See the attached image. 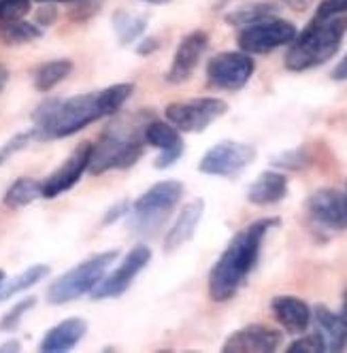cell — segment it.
Segmentation results:
<instances>
[{"instance_id":"cell-1","label":"cell","mask_w":347,"mask_h":353,"mask_svg":"<svg viewBox=\"0 0 347 353\" xmlns=\"http://www.w3.org/2000/svg\"><path fill=\"white\" fill-rule=\"evenodd\" d=\"M132 83H117L101 92L72 96L66 100H45L34 111V134L41 141L66 139L90 123L115 115L132 96Z\"/></svg>"},{"instance_id":"cell-2","label":"cell","mask_w":347,"mask_h":353,"mask_svg":"<svg viewBox=\"0 0 347 353\" xmlns=\"http://www.w3.org/2000/svg\"><path fill=\"white\" fill-rule=\"evenodd\" d=\"M279 219H258L250 225H245L243 230H239L228 247L224 249V254L219 256V260L213 264L209 272V296L215 302H226L230 300L247 281V276L252 274V270L258 264L260 249L266 239V234L277 228Z\"/></svg>"},{"instance_id":"cell-3","label":"cell","mask_w":347,"mask_h":353,"mask_svg":"<svg viewBox=\"0 0 347 353\" xmlns=\"http://www.w3.org/2000/svg\"><path fill=\"white\" fill-rule=\"evenodd\" d=\"M152 119V113L147 111L115 117L98 143L92 145L88 170L92 174H103L109 170L130 168L143 156L145 128Z\"/></svg>"},{"instance_id":"cell-4","label":"cell","mask_w":347,"mask_h":353,"mask_svg":"<svg viewBox=\"0 0 347 353\" xmlns=\"http://www.w3.org/2000/svg\"><path fill=\"white\" fill-rule=\"evenodd\" d=\"M347 32L345 15H315L309 26L296 34L286 54V68L294 72L311 70L335 58Z\"/></svg>"},{"instance_id":"cell-5","label":"cell","mask_w":347,"mask_h":353,"mask_svg":"<svg viewBox=\"0 0 347 353\" xmlns=\"http://www.w3.org/2000/svg\"><path fill=\"white\" fill-rule=\"evenodd\" d=\"M184 185L175 179L160 181L147 190L135 205H130L128 219L137 234H152L166 221L168 213L179 205Z\"/></svg>"},{"instance_id":"cell-6","label":"cell","mask_w":347,"mask_h":353,"mask_svg":"<svg viewBox=\"0 0 347 353\" xmlns=\"http://www.w3.org/2000/svg\"><path fill=\"white\" fill-rule=\"evenodd\" d=\"M117 251H105V254H96L90 260L77 264L72 270L62 274L60 279H56L47 290V300L52 305H66L70 300H77L83 294H90L98 281L107 274L109 266L115 262Z\"/></svg>"},{"instance_id":"cell-7","label":"cell","mask_w":347,"mask_h":353,"mask_svg":"<svg viewBox=\"0 0 347 353\" xmlns=\"http://www.w3.org/2000/svg\"><path fill=\"white\" fill-rule=\"evenodd\" d=\"M296 39V26L288 19L268 17L241 28L237 43L245 54H270Z\"/></svg>"},{"instance_id":"cell-8","label":"cell","mask_w":347,"mask_h":353,"mask_svg":"<svg viewBox=\"0 0 347 353\" xmlns=\"http://www.w3.org/2000/svg\"><path fill=\"white\" fill-rule=\"evenodd\" d=\"M226 111L228 105L219 98H194L168 105L164 115L179 132H203Z\"/></svg>"},{"instance_id":"cell-9","label":"cell","mask_w":347,"mask_h":353,"mask_svg":"<svg viewBox=\"0 0 347 353\" xmlns=\"http://www.w3.org/2000/svg\"><path fill=\"white\" fill-rule=\"evenodd\" d=\"M256 70V62L245 52L217 54L207 64V79L211 88L237 92L247 85Z\"/></svg>"},{"instance_id":"cell-10","label":"cell","mask_w":347,"mask_h":353,"mask_svg":"<svg viewBox=\"0 0 347 353\" xmlns=\"http://www.w3.org/2000/svg\"><path fill=\"white\" fill-rule=\"evenodd\" d=\"M256 160V149L247 143L221 141L203 156L198 170L213 176H237Z\"/></svg>"},{"instance_id":"cell-11","label":"cell","mask_w":347,"mask_h":353,"mask_svg":"<svg viewBox=\"0 0 347 353\" xmlns=\"http://www.w3.org/2000/svg\"><path fill=\"white\" fill-rule=\"evenodd\" d=\"M152 260V249L147 245H137L130 249V254L121 260V264L107 276H103L98 285L90 292L94 300H103V298H117L126 292L132 281L137 279V274L150 264Z\"/></svg>"},{"instance_id":"cell-12","label":"cell","mask_w":347,"mask_h":353,"mask_svg":"<svg viewBox=\"0 0 347 353\" xmlns=\"http://www.w3.org/2000/svg\"><path fill=\"white\" fill-rule=\"evenodd\" d=\"M307 213L319 228L333 232L347 230V194L333 188L317 190L307 200Z\"/></svg>"},{"instance_id":"cell-13","label":"cell","mask_w":347,"mask_h":353,"mask_svg":"<svg viewBox=\"0 0 347 353\" xmlns=\"http://www.w3.org/2000/svg\"><path fill=\"white\" fill-rule=\"evenodd\" d=\"M90 156H92V145L90 143H81L64 160V164L58 170H54L45 181H41V194H43V198H56V196L68 192L72 185H75L81 179V174L88 170Z\"/></svg>"},{"instance_id":"cell-14","label":"cell","mask_w":347,"mask_h":353,"mask_svg":"<svg viewBox=\"0 0 347 353\" xmlns=\"http://www.w3.org/2000/svg\"><path fill=\"white\" fill-rule=\"evenodd\" d=\"M281 345V332L275 327H268L264 323H252L245 325L235 334L228 336V341L221 345V351L226 353H247V351H258L268 353L275 351Z\"/></svg>"},{"instance_id":"cell-15","label":"cell","mask_w":347,"mask_h":353,"mask_svg":"<svg viewBox=\"0 0 347 353\" xmlns=\"http://www.w3.org/2000/svg\"><path fill=\"white\" fill-rule=\"evenodd\" d=\"M209 47V37L203 30H196L192 34H188L175 52V58H172L170 70L166 72V81L168 83H184L192 77V72L196 70L198 62H201L203 54Z\"/></svg>"},{"instance_id":"cell-16","label":"cell","mask_w":347,"mask_h":353,"mask_svg":"<svg viewBox=\"0 0 347 353\" xmlns=\"http://www.w3.org/2000/svg\"><path fill=\"white\" fill-rule=\"evenodd\" d=\"M145 143L160 151V156L156 160V168H168L184 156L181 132L170 121L164 123L160 119H152L145 128Z\"/></svg>"},{"instance_id":"cell-17","label":"cell","mask_w":347,"mask_h":353,"mask_svg":"<svg viewBox=\"0 0 347 353\" xmlns=\"http://www.w3.org/2000/svg\"><path fill=\"white\" fill-rule=\"evenodd\" d=\"M270 311L275 319L290 334L305 332L311 323V309L303 298L296 296H275L270 300Z\"/></svg>"},{"instance_id":"cell-18","label":"cell","mask_w":347,"mask_h":353,"mask_svg":"<svg viewBox=\"0 0 347 353\" xmlns=\"http://www.w3.org/2000/svg\"><path fill=\"white\" fill-rule=\"evenodd\" d=\"M311 319L315 321V334L324 343L326 351H343L347 347V319L330 311L328 307L317 305Z\"/></svg>"},{"instance_id":"cell-19","label":"cell","mask_w":347,"mask_h":353,"mask_svg":"<svg viewBox=\"0 0 347 353\" xmlns=\"http://www.w3.org/2000/svg\"><path fill=\"white\" fill-rule=\"evenodd\" d=\"M203 211H205V200L203 198H196L192 203H188L181 213L177 215L175 223H172V228L168 230L166 239H164V249L166 251H175L179 249L181 245H186L194 232H196V225L201 223V217H203Z\"/></svg>"},{"instance_id":"cell-20","label":"cell","mask_w":347,"mask_h":353,"mask_svg":"<svg viewBox=\"0 0 347 353\" xmlns=\"http://www.w3.org/2000/svg\"><path fill=\"white\" fill-rule=\"evenodd\" d=\"M286 194H288L286 174L277 170H264L250 185V190H247V200L258 207H268V205H277L279 200L286 198Z\"/></svg>"},{"instance_id":"cell-21","label":"cell","mask_w":347,"mask_h":353,"mask_svg":"<svg viewBox=\"0 0 347 353\" xmlns=\"http://www.w3.org/2000/svg\"><path fill=\"white\" fill-rule=\"evenodd\" d=\"M86 332H88V323L81 317L64 319L45 334V339L41 341V351H47V353L68 351L83 339Z\"/></svg>"},{"instance_id":"cell-22","label":"cell","mask_w":347,"mask_h":353,"mask_svg":"<svg viewBox=\"0 0 347 353\" xmlns=\"http://www.w3.org/2000/svg\"><path fill=\"white\" fill-rule=\"evenodd\" d=\"M281 7H286L284 0H256V3H247V5L230 11L226 15V21L230 26L245 28V26H252L256 21L272 17L277 11H281Z\"/></svg>"},{"instance_id":"cell-23","label":"cell","mask_w":347,"mask_h":353,"mask_svg":"<svg viewBox=\"0 0 347 353\" xmlns=\"http://www.w3.org/2000/svg\"><path fill=\"white\" fill-rule=\"evenodd\" d=\"M43 37V30L23 19H0V43L23 45Z\"/></svg>"},{"instance_id":"cell-24","label":"cell","mask_w":347,"mask_h":353,"mask_svg":"<svg viewBox=\"0 0 347 353\" xmlns=\"http://www.w3.org/2000/svg\"><path fill=\"white\" fill-rule=\"evenodd\" d=\"M147 28V15H135L128 11H115L113 15V30L121 45L135 43Z\"/></svg>"},{"instance_id":"cell-25","label":"cell","mask_w":347,"mask_h":353,"mask_svg":"<svg viewBox=\"0 0 347 353\" xmlns=\"http://www.w3.org/2000/svg\"><path fill=\"white\" fill-rule=\"evenodd\" d=\"M72 72V62L70 60H52L39 66L34 72V88L39 92H49L54 90L60 81H64Z\"/></svg>"},{"instance_id":"cell-26","label":"cell","mask_w":347,"mask_h":353,"mask_svg":"<svg viewBox=\"0 0 347 353\" xmlns=\"http://www.w3.org/2000/svg\"><path fill=\"white\" fill-rule=\"evenodd\" d=\"M37 198H43L41 194V181L30 179V176H21L17 179L5 194V205L11 209H21L34 203Z\"/></svg>"},{"instance_id":"cell-27","label":"cell","mask_w":347,"mask_h":353,"mask_svg":"<svg viewBox=\"0 0 347 353\" xmlns=\"http://www.w3.org/2000/svg\"><path fill=\"white\" fill-rule=\"evenodd\" d=\"M47 274H49V266H47V264H34V266L26 268L21 274H17L15 279H11L9 283H5V288H3V298L9 300V298H13L15 294H21V292L30 290L32 285H37L39 281H43Z\"/></svg>"},{"instance_id":"cell-28","label":"cell","mask_w":347,"mask_h":353,"mask_svg":"<svg viewBox=\"0 0 347 353\" xmlns=\"http://www.w3.org/2000/svg\"><path fill=\"white\" fill-rule=\"evenodd\" d=\"M34 305H37V298H34V296L19 300L17 305H15V307H11V311H9L3 319H0V330H3V332H13L15 327L21 323L23 315H26Z\"/></svg>"},{"instance_id":"cell-29","label":"cell","mask_w":347,"mask_h":353,"mask_svg":"<svg viewBox=\"0 0 347 353\" xmlns=\"http://www.w3.org/2000/svg\"><path fill=\"white\" fill-rule=\"evenodd\" d=\"M32 139H37L34 130H26V132H21V134H15L3 149H0V164H5L13 154H17V151H21L23 147H26Z\"/></svg>"},{"instance_id":"cell-30","label":"cell","mask_w":347,"mask_h":353,"mask_svg":"<svg viewBox=\"0 0 347 353\" xmlns=\"http://www.w3.org/2000/svg\"><path fill=\"white\" fill-rule=\"evenodd\" d=\"M30 11V0H0V19H21Z\"/></svg>"},{"instance_id":"cell-31","label":"cell","mask_w":347,"mask_h":353,"mask_svg":"<svg viewBox=\"0 0 347 353\" xmlns=\"http://www.w3.org/2000/svg\"><path fill=\"white\" fill-rule=\"evenodd\" d=\"M290 353H319V351H326L324 349V343L321 339L313 332V334H307V336H301L296 339L290 347H288Z\"/></svg>"},{"instance_id":"cell-32","label":"cell","mask_w":347,"mask_h":353,"mask_svg":"<svg viewBox=\"0 0 347 353\" xmlns=\"http://www.w3.org/2000/svg\"><path fill=\"white\" fill-rule=\"evenodd\" d=\"M305 151L303 149H296V151H288V154H281L279 158H275V166H281V168H301L305 166Z\"/></svg>"},{"instance_id":"cell-33","label":"cell","mask_w":347,"mask_h":353,"mask_svg":"<svg viewBox=\"0 0 347 353\" xmlns=\"http://www.w3.org/2000/svg\"><path fill=\"white\" fill-rule=\"evenodd\" d=\"M345 13H347V0H324L315 15L328 17V15H345Z\"/></svg>"},{"instance_id":"cell-34","label":"cell","mask_w":347,"mask_h":353,"mask_svg":"<svg viewBox=\"0 0 347 353\" xmlns=\"http://www.w3.org/2000/svg\"><path fill=\"white\" fill-rule=\"evenodd\" d=\"M128 211H130V203H128V200H121V203H117L113 209H109V213L105 215L103 223H113V221H117L119 217L128 215Z\"/></svg>"},{"instance_id":"cell-35","label":"cell","mask_w":347,"mask_h":353,"mask_svg":"<svg viewBox=\"0 0 347 353\" xmlns=\"http://www.w3.org/2000/svg\"><path fill=\"white\" fill-rule=\"evenodd\" d=\"M158 47H160V45H158V39H145V41L139 45L137 52H139L141 56H150V54H154V52H156Z\"/></svg>"},{"instance_id":"cell-36","label":"cell","mask_w":347,"mask_h":353,"mask_svg":"<svg viewBox=\"0 0 347 353\" xmlns=\"http://www.w3.org/2000/svg\"><path fill=\"white\" fill-rule=\"evenodd\" d=\"M333 79H337V81H347V56L335 66V70H333Z\"/></svg>"},{"instance_id":"cell-37","label":"cell","mask_w":347,"mask_h":353,"mask_svg":"<svg viewBox=\"0 0 347 353\" xmlns=\"http://www.w3.org/2000/svg\"><path fill=\"white\" fill-rule=\"evenodd\" d=\"M54 17H56V9H52V7H47V9H43V13H39V21L41 23H52L54 21Z\"/></svg>"},{"instance_id":"cell-38","label":"cell","mask_w":347,"mask_h":353,"mask_svg":"<svg viewBox=\"0 0 347 353\" xmlns=\"http://www.w3.org/2000/svg\"><path fill=\"white\" fill-rule=\"evenodd\" d=\"M0 351H19V343L17 341H9L5 345H0Z\"/></svg>"},{"instance_id":"cell-39","label":"cell","mask_w":347,"mask_h":353,"mask_svg":"<svg viewBox=\"0 0 347 353\" xmlns=\"http://www.w3.org/2000/svg\"><path fill=\"white\" fill-rule=\"evenodd\" d=\"M7 79H9V72H7V68H3V66H0V90L5 88Z\"/></svg>"},{"instance_id":"cell-40","label":"cell","mask_w":347,"mask_h":353,"mask_svg":"<svg viewBox=\"0 0 347 353\" xmlns=\"http://www.w3.org/2000/svg\"><path fill=\"white\" fill-rule=\"evenodd\" d=\"M37 3H81V0H37Z\"/></svg>"},{"instance_id":"cell-41","label":"cell","mask_w":347,"mask_h":353,"mask_svg":"<svg viewBox=\"0 0 347 353\" xmlns=\"http://www.w3.org/2000/svg\"><path fill=\"white\" fill-rule=\"evenodd\" d=\"M343 315H345V319H347V288H345V292H343Z\"/></svg>"},{"instance_id":"cell-42","label":"cell","mask_w":347,"mask_h":353,"mask_svg":"<svg viewBox=\"0 0 347 353\" xmlns=\"http://www.w3.org/2000/svg\"><path fill=\"white\" fill-rule=\"evenodd\" d=\"M3 288H5V270H0V298H3Z\"/></svg>"},{"instance_id":"cell-43","label":"cell","mask_w":347,"mask_h":353,"mask_svg":"<svg viewBox=\"0 0 347 353\" xmlns=\"http://www.w3.org/2000/svg\"><path fill=\"white\" fill-rule=\"evenodd\" d=\"M143 3H152V5H164V3H170V0H143Z\"/></svg>"}]
</instances>
